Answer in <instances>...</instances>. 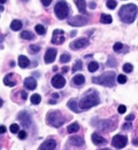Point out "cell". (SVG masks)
Segmentation results:
<instances>
[{"mask_svg": "<svg viewBox=\"0 0 138 150\" xmlns=\"http://www.w3.org/2000/svg\"><path fill=\"white\" fill-rule=\"evenodd\" d=\"M99 94H98L97 91L95 90H88V92L84 93V95L82 96V98L80 99L79 102V109L81 111L83 110H88L94 106H97L99 104Z\"/></svg>", "mask_w": 138, "mask_h": 150, "instance_id": "obj_1", "label": "cell"}, {"mask_svg": "<svg viewBox=\"0 0 138 150\" xmlns=\"http://www.w3.org/2000/svg\"><path fill=\"white\" fill-rule=\"evenodd\" d=\"M138 12V8L136 4H128L125 6H122L121 9L119 10V17L121 18V21L123 23L126 24H131L134 22V20L136 18Z\"/></svg>", "mask_w": 138, "mask_h": 150, "instance_id": "obj_2", "label": "cell"}, {"mask_svg": "<svg viewBox=\"0 0 138 150\" xmlns=\"http://www.w3.org/2000/svg\"><path fill=\"white\" fill-rule=\"evenodd\" d=\"M92 81L95 84H100V85H104V86L111 88L115 83V74L113 71L104 72L99 77H94V78L92 79Z\"/></svg>", "mask_w": 138, "mask_h": 150, "instance_id": "obj_3", "label": "cell"}, {"mask_svg": "<svg viewBox=\"0 0 138 150\" xmlns=\"http://www.w3.org/2000/svg\"><path fill=\"white\" fill-rule=\"evenodd\" d=\"M66 119L58 110H51L47 116V122L53 127H61L65 123Z\"/></svg>", "mask_w": 138, "mask_h": 150, "instance_id": "obj_4", "label": "cell"}, {"mask_svg": "<svg viewBox=\"0 0 138 150\" xmlns=\"http://www.w3.org/2000/svg\"><path fill=\"white\" fill-rule=\"evenodd\" d=\"M69 7H68L67 2L65 0H58L55 7H54V12H55V15L57 16V18L59 20H65L67 18L68 15H69Z\"/></svg>", "mask_w": 138, "mask_h": 150, "instance_id": "obj_5", "label": "cell"}, {"mask_svg": "<svg viewBox=\"0 0 138 150\" xmlns=\"http://www.w3.org/2000/svg\"><path fill=\"white\" fill-rule=\"evenodd\" d=\"M65 33L62 29H55L52 36V43L53 45H63L65 42Z\"/></svg>", "mask_w": 138, "mask_h": 150, "instance_id": "obj_6", "label": "cell"}, {"mask_svg": "<svg viewBox=\"0 0 138 150\" xmlns=\"http://www.w3.org/2000/svg\"><path fill=\"white\" fill-rule=\"evenodd\" d=\"M127 145V137L124 135H115L112 138V146L118 148V149H122Z\"/></svg>", "mask_w": 138, "mask_h": 150, "instance_id": "obj_7", "label": "cell"}, {"mask_svg": "<svg viewBox=\"0 0 138 150\" xmlns=\"http://www.w3.org/2000/svg\"><path fill=\"white\" fill-rule=\"evenodd\" d=\"M68 24L71 25V26H74V27H80V26H84V25L88 24V18L82 15H76L68 21Z\"/></svg>", "mask_w": 138, "mask_h": 150, "instance_id": "obj_8", "label": "cell"}, {"mask_svg": "<svg viewBox=\"0 0 138 150\" xmlns=\"http://www.w3.org/2000/svg\"><path fill=\"white\" fill-rule=\"evenodd\" d=\"M90 45V41L86 38H80L77 40L72 41L70 43V49L72 50H79V49H84L86 47H88Z\"/></svg>", "mask_w": 138, "mask_h": 150, "instance_id": "obj_9", "label": "cell"}, {"mask_svg": "<svg viewBox=\"0 0 138 150\" xmlns=\"http://www.w3.org/2000/svg\"><path fill=\"white\" fill-rule=\"evenodd\" d=\"M17 119L20 120L21 123H22V125L24 127H30L31 125V118H30V115L27 112V111H22V112L18 113V116H17Z\"/></svg>", "mask_w": 138, "mask_h": 150, "instance_id": "obj_10", "label": "cell"}, {"mask_svg": "<svg viewBox=\"0 0 138 150\" xmlns=\"http://www.w3.org/2000/svg\"><path fill=\"white\" fill-rule=\"evenodd\" d=\"M51 83H52L53 88H55V89H62L66 84V80L62 75H55L51 80Z\"/></svg>", "mask_w": 138, "mask_h": 150, "instance_id": "obj_11", "label": "cell"}, {"mask_svg": "<svg viewBox=\"0 0 138 150\" xmlns=\"http://www.w3.org/2000/svg\"><path fill=\"white\" fill-rule=\"evenodd\" d=\"M56 54H57L56 49H53V48L47 49V52H45V55H44V62L47 64H52L55 61V58H56Z\"/></svg>", "mask_w": 138, "mask_h": 150, "instance_id": "obj_12", "label": "cell"}, {"mask_svg": "<svg viewBox=\"0 0 138 150\" xmlns=\"http://www.w3.org/2000/svg\"><path fill=\"white\" fill-rule=\"evenodd\" d=\"M96 126H98L103 131H110L115 127V124L110 120H99L98 121V125Z\"/></svg>", "mask_w": 138, "mask_h": 150, "instance_id": "obj_13", "label": "cell"}, {"mask_svg": "<svg viewBox=\"0 0 138 150\" xmlns=\"http://www.w3.org/2000/svg\"><path fill=\"white\" fill-rule=\"evenodd\" d=\"M57 146V144H56V140L54 139H47L45 142L41 144V146L39 147V150H55Z\"/></svg>", "mask_w": 138, "mask_h": 150, "instance_id": "obj_14", "label": "cell"}, {"mask_svg": "<svg viewBox=\"0 0 138 150\" xmlns=\"http://www.w3.org/2000/svg\"><path fill=\"white\" fill-rule=\"evenodd\" d=\"M24 86L26 88L27 90H35L37 88V81H36V79L33 78V77H28L24 80Z\"/></svg>", "mask_w": 138, "mask_h": 150, "instance_id": "obj_15", "label": "cell"}, {"mask_svg": "<svg viewBox=\"0 0 138 150\" xmlns=\"http://www.w3.org/2000/svg\"><path fill=\"white\" fill-rule=\"evenodd\" d=\"M92 142H93V144L96 145V146H104V145L107 144L106 138H104V137L100 136V135L97 133H94L92 135Z\"/></svg>", "mask_w": 138, "mask_h": 150, "instance_id": "obj_16", "label": "cell"}, {"mask_svg": "<svg viewBox=\"0 0 138 150\" xmlns=\"http://www.w3.org/2000/svg\"><path fill=\"white\" fill-rule=\"evenodd\" d=\"M69 144H71L72 146L81 147L84 144V140L80 136H71L70 138H69Z\"/></svg>", "mask_w": 138, "mask_h": 150, "instance_id": "obj_17", "label": "cell"}, {"mask_svg": "<svg viewBox=\"0 0 138 150\" xmlns=\"http://www.w3.org/2000/svg\"><path fill=\"white\" fill-rule=\"evenodd\" d=\"M67 106L69 107V109L74 111V112H81V110L79 109V105H78V100L76 98H71L69 102L67 103Z\"/></svg>", "mask_w": 138, "mask_h": 150, "instance_id": "obj_18", "label": "cell"}, {"mask_svg": "<svg viewBox=\"0 0 138 150\" xmlns=\"http://www.w3.org/2000/svg\"><path fill=\"white\" fill-rule=\"evenodd\" d=\"M29 64H30V62L25 55H20L18 56V66L21 68H27L29 66Z\"/></svg>", "mask_w": 138, "mask_h": 150, "instance_id": "obj_19", "label": "cell"}, {"mask_svg": "<svg viewBox=\"0 0 138 150\" xmlns=\"http://www.w3.org/2000/svg\"><path fill=\"white\" fill-rule=\"evenodd\" d=\"M14 75L13 74H8L4 79V83L8 86H14V85L16 84V81L13 79Z\"/></svg>", "mask_w": 138, "mask_h": 150, "instance_id": "obj_20", "label": "cell"}, {"mask_svg": "<svg viewBox=\"0 0 138 150\" xmlns=\"http://www.w3.org/2000/svg\"><path fill=\"white\" fill-rule=\"evenodd\" d=\"M74 4L76 6L78 7V10L80 11L81 13L85 14L86 13V2H85V0H74Z\"/></svg>", "mask_w": 138, "mask_h": 150, "instance_id": "obj_21", "label": "cell"}, {"mask_svg": "<svg viewBox=\"0 0 138 150\" xmlns=\"http://www.w3.org/2000/svg\"><path fill=\"white\" fill-rule=\"evenodd\" d=\"M84 82H85L84 76L81 75V74L76 75L74 78H72V83L76 85H82V84H84Z\"/></svg>", "mask_w": 138, "mask_h": 150, "instance_id": "obj_22", "label": "cell"}, {"mask_svg": "<svg viewBox=\"0 0 138 150\" xmlns=\"http://www.w3.org/2000/svg\"><path fill=\"white\" fill-rule=\"evenodd\" d=\"M22 26H23V24H22V22L18 21V20L12 21V23H11V25H10L11 29L14 30V31H18L21 28H22Z\"/></svg>", "mask_w": 138, "mask_h": 150, "instance_id": "obj_23", "label": "cell"}, {"mask_svg": "<svg viewBox=\"0 0 138 150\" xmlns=\"http://www.w3.org/2000/svg\"><path fill=\"white\" fill-rule=\"evenodd\" d=\"M21 38L25 39V40H33V39H35V35L29 30H24L21 34Z\"/></svg>", "mask_w": 138, "mask_h": 150, "instance_id": "obj_24", "label": "cell"}, {"mask_svg": "<svg viewBox=\"0 0 138 150\" xmlns=\"http://www.w3.org/2000/svg\"><path fill=\"white\" fill-rule=\"evenodd\" d=\"M79 124H78L77 122H74L72 124H69L68 125V127H67V132L68 133H70V134H72V133H76V132H78L79 131Z\"/></svg>", "mask_w": 138, "mask_h": 150, "instance_id": "obj_25", "label": "cell"}, {"mask_svg": "<svg viewBox=\"0 0 138 150\" xmlns=\"http://www.w3.org/2000/svg\"><path fill=\"white\" fill-rule=\"evenodd\" d=\"M100 22L103 23V24H110V23L112 22L111 15H108V14H101Z\"/></svg>", "mask_w": 138, "mask_h": 150, "instance_id": "obj_26", "label": "cell"}, {"mask_svg": "<svg viewBox=\"0 0 138 150\" xmlns=\"http://www.w3.org/2000/svg\"><path fill=\"white\" fill-rule=\"evenodd\" d=\"M98 67H99V65H98L97 62H91V63H88V71L90 72H95L98 69Z\"/></svg>", "mask_w": 138, "mask_h": 150, "instance_id": "obj_27", "label": "cell"}, {"mask_svg": "<svg viewBox=\"0 0 138 150\" xmlns=\"http://www.w3.org/2000/svg\"><path fill=\"white\" fill-rule=\"evenodd\" d=\"M30 102H31V104H34V105H39V104L41 103V96L39 95V94H34V95H31Z\"/></svg>", "mask_w": 138, "mask_h": 150, "instance_id": "obj_28", "label": "cell"}, {"mask_svg": "<svg viewBox=\"0 0 138 150\" xmlns=\"http://www.w3.org/2000/svg\"><path fill=\"white\" fill-rule=\"evenodd\" d=\"M82 68H83V64H82V62H81L80 59H78V61L76 62V64L74 65V67H72V72L82 70Z\"/></svg>", "mask_w": 138, "mask_h": 150, "instance_id": "obj_29", "label": "cell"}, {"mask_svg": "<svg viewBox=\"0 0 138 150\" xmlns=\"http://www.w3.org/2000/svg\"><path fill=\"white\" fill-rule=\"evenodd\" d=\"M35 29H36V33L38 35H45V33H47V29H45V27H44L43 25H39V24L36 25Z\"/></svg>", "mask_w": 138, "mask_h": 150, "instance_id": "obj_30", "label": "cell"}, {"mask_svg": "<svg viewBox=\"0 0 138 150\" xmlns=\"http://www.w3.org/2000/svg\"><path fill=\"white\" fill-rule=\"evenodd\" d=\"M70 59H71V56H70V54H68V53H63V54L61 55V58H59L61 63H63V64L68 63Z\"/></svg>", "mask_w": 138, "mask_h": 150, "instance_id": "obj_31", "label": "cell"}, {"mask_svg": "<svg viewBox=\"0 0 138 150\" xmlns=\"http://www.w3.org/2000/svg\"><path fill=\"white\" fill-rule=\"evenodd\" d=\"M10 131H11V133L18 134V132H20V126H18V124H15V123L11 124V125H10Z\"/></svg>", "mask_w": 138, "mask_h": 150, "instance_id": "obj_32", "label": "cell"}, {"mask_svg": "<svg viewBox=\"0 0 138 150\" xmlns=\"http://www.w3.org/2000/svg\"><path fill=\"white\" fill-rule=\"evenodd\" d=\"M40 47L37 45H31L30 47H29V51H30V53H33V54H37L38 52L40 51Z\"/></svg>", "mask_w": 138, "mask_h": 150, "instance_id": "obj_33", "label": "cell"}, {"mask_svg": "<svg viewBox=\"0 0 138 150\" xmlns=\"http://www.w3.org/2000/svg\"><path fill=\"white\" fill-rule=\"evenodd\" d=\"M123 71L124 72H132L133 71V65L130 63H126L123 65Z\"/></svg>", "mask_w": 138, "mask_h": 150, "instance_id": "obj_34", "label": "cell"}, {"mask_svg": "<svg viewBox=\"0 0 138 150\" xmlns=\"http://www.w3.org/2000/svg\"><path fill=\"white\" fill-rule=\"evenodd\" d=\"M107 66L108 67H115L117 66V62H115V59L113 57H110L108 58V61H107Z\"/></svg>", "mask_w": 138, "mask_h": 150, "instance_id": "obj_35", "label": "cell"}, {"mask_svg": "<svg viewBox=\"0 0 138 150\" xmlns=\"http://www.w3.org/2000/svg\"><path fill=\"white\" fill-rule=\"evenodd\" d=\"M117 80H118V82L120 83V84H124L125 82L127 81V78H126V76L125 75H119Z\"/></svg>", "mask_w": 138, "mask_h": 150, "instance_id": "obj_36", "label": "cell"}, {"mask_svg": "<svg viewBox=\"0 0 138 150\" xmlns=\"http://www.w3.org/2000/svg\"><path fill=\"white\" fill-rule=\"evenodd\" d=\"M107 7L109 8V9L113 10V9L117 7V1H115V0H109V1H107Z\"/></svg>", "mask_w": 138, "mask_h": 150, "instance_id": "obj_37", "label": "cell"}, {"mask_svg": "<svg viewBox=\"0 0 138 150\" xmlns=\"http://www.w3.org/2000/svg\"><path fill=\"white\" fill-rule=\"evenodd\" d=\"M123 47H124V45H122L121 42H117V43L113 45V50H115V52H120L122 49H123Z\"/></svg>", "mask_w": 138, "mask_h": 150, "instance_id": "obj_38", "label": "cell"}, {"mask_svg": "<svg viewBox=\"0 0 138 150\" xmlns=\"http://www.w3.org/2000/svg\"><path fill=\"white\" fill-rule=\"evenodd\" d=\"M17 135H18V138H20V139H25V138H26V136H27V134H26V132H25V131H20Z\"/></svg>", "mask_w": 138, "mask_h": 150, "instance_id": "obj_39", "label": "cell"}, {"mask_svg": "<svg viewBox=\"0 0 138 150\" xmlns=\"http://www.w3.org/2000/svg\"><path fill=\"white\" fill-rule=\"evenodd\" d=\"M125 111H126V107H125L124 105H120L118 108V112L119 113H125Z\"/></svg>", "mask_w": 138, "mask_h": 150, "instance_id": "obj_40", "label": "cell"}, {"mask_svg": "<svg viewBox=\"0 0 138 150\" xmlns=\"http://www.w3.org/2000/svg\"><path fill=\"white\" fill-rule=\"evenodd\" d=\"M41 2H42V4H43L44 7H49L51 4V2H52V0H41Z\"/></svg>", "mask_w": 138, "mask_h": 150, "instance_id": "obj_41", "label": "cell"}, {"mask_svg": "<svg viewBox=\"0 0 138 150\" xmlns=\"http://www.w3.org/2000/svg\"><path fill=\"white\" fill-rule=\"evenodd\" d=\"M21 97H22L23 100H26L27 99V93L25 92V91H22V92H21Z\"/></svg>", "mask_w": 138, "mask_h": 150, "instance_id": "obj_42", "label": "cell"}, {"mask_svg": "<svg viewBox=\"0 0 138 150\" xmlns=\"http://www.w3.org/2000/svg\"><path fill=\"white\" fill-rule=\"evenodd\" d=\"M7 132V127L4 125H1L0 126V134H4Z\"/></svg>", "mask_w": 138, "mask_h": 150, "instance_id": "obj_43", "label": "cell"}, {"mask_svg": "<svg viewBox=\"0 0 138 150\" xmlns=\"http://www.w3.org/2000/svg\"><path fill=\"white\" fill-rule=\"evenodd\" d=\"M134 118H135V116L133 115V113H131V115H128V116L125 118V120H126V121H132V120L134 119Z\"/></svg>", "mask_w": 138, "mask_h": 150, "instance_id": "obj_44", "label": "cell"}, {"mask_svg": "<svg viewBox=\"0 0 138 150\" xmlns=\"http://www.w3.org/2000/svg\"><path fill=\"white\" fill-rule=\"evenodd\" d=\"M132 125L131 123H125L124 125H123V130H128V129H131Z\"/></svg>", "mask_w": 138, "mask_h": 150, "instance_id": "obj_45", "label": "cell"}, {"mask_svg": "<svg viewBox=\"0 0 138 150\" xmlns=\"http://www.w3.org/2000/svg\"><path fill=\"white\" fill-rule=\"evenodd\" d=\"M133 145L134 146H138V138H133Z\"/></svg>", "mask_w": 138, "mask_h": 150, "instance_id": "obj_46", "label": "cell"}, {"mask_svg": "<svg viewBox=\"0 0 138 150\" xmlns=\"http://www.w3.org/2000/svg\"><path fill=\"white\" fill-rule=\"evenodd\" d=\"M95 7H96V4H95V2H90V8H91V9H95Z\"/></svg>", "mask_w": 138, "mask_h": 150, "instance_id": "obj_47", "label": "cell"}, {"mask_svg": "<svg viewBox=\"0 0 138 150\" xmlns=\"http://www.w3.org/2000/svg\"><path fill=\"white\" fill-rule=\"evenodd\" d=\"M58 96H59V95H58L57 93H53V94H52V97H53V98H55V99H57Z\"/></svg>", "mask_w": 138, "mask_h": 150, "instance_id": "obj_48", "label": "cell"}, {"mask_svg": "<svg viewBox=\"0 0 138 150\" xmlns=\"http://www.w3.org/2000/svg\"><path fill=\"white\" fill-rule=\"evenodd\" d=\"M68 69H69V68H68L67 66H65V67H63V69H62V70H63V72H67Z\"/></svg>", "mask_w": 138, "mask_h": 150, "instance_id": "obj_49", "label": "cell"}, {"mask_svg": "<svg viewBox=\"0 0 138 150\" xmlns=\"http://www.w3.org/2000/svg\"><path fill=\"white\" fill-rule=\"evenodd\" d=\"M4 35H0V43L2 42V40H4Z\"/></svg>", "mask_w": 138, "mask_h": 150, "instance_id": "obj_50", "label": "cell"}, {"mask_svg": "<svg viewBox=\"0 0 138 150\" xmlns=\"http://www.w3.org/2000/svg\"><path fill=\"white\" fill-rule=\"evenodd\" d=\"M76 34H77V31H76V30H74V31H71V37H74V35H76Z\"/></svg>", "mask_w": 138, "mask_h": 150, "instance_id": "obj_51", "label": "cell"}, {"mask_svg": "<svg viewBox=\"0 0 138 150\" xmlns=\"http://www.w3.org/2000/svg\"><path fill=\"white\" fill-rule=\"evenodd\" d=\"M2 105H4V100L0 98V107H2Z\"/></svg>", "mask_w": 138, "mask_h": 150, "instance_id": "obj_52", "label": "cell"}, {"mask_svg": "<svg viewBox=\"0 0 138 150\" xmlns=\"http://www.w3.org/2000/svg\"><path fill=\"white\" fill-rule=\"evenodd\" d=\"M6 1H7V0H0V4H6Z\"/></svg>", "mask_w": 138, "mask_h": 150, "instance_id": "obj_53", "label": "cell"}, {"mask_svg": "<svg viewBox=\"0 0 138 150\" xmlns=\"http://www.w3.org/2000/svg\"><path fill=\"white\" fill-rule=\"evenodd\" d=\"M4 8L2 7V6H0V11H4Z\"/></svg>", "mask_w": 138, "mask_h": 150, "instance_id": "obj_54", "label": "cell"}, {"mask_svg": "<svg viewBox=\"0 0 138 150\" xmlns=\"http://www.w3.org/2000/svg\"><path fill=\"white\" fill-rule=\"evenodd\" d=\"M10 65H11V66H13V67H14V65H15V63H14V62H11Z\"/></svg>", "mask_w": 138, "mask_h": 150, "instance_id": "obj_55", "label": "cell"}, {"mask_svg": "<svg viewBox=\"0 0 138 150\" xmlns=\"http://www.w3.org/2000/svg\"><path fill=\"white\" fill-rule=\"evenodd\" d=\"M100 150H110L109 148H104V149H100Z\"/></svg>", "mask_w": 138, "mask_h": 150, "instance_id": "obj_56", "label": "cell"}, {"mask_svg": "<svg viewBox=\"0 0 138 150\" xmlns=\"http://www.w3.org/2000/svg\"><path fill=\"white\" fill-rule=\"evenodd\" d=\"M25 1H28V0H25Z\"/></svg>", "mask_w": 138, "mask_h": 150, "instance_id": "obj_57", "label": "cell"}]
</instances>
